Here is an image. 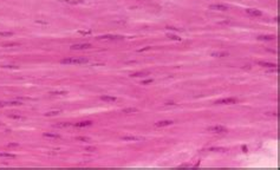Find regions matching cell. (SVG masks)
Wrapping results in <instances>:
<instances>
[{"label":"cell","mask_w":280,"mask_h":170,"mask_svg":"<svg viewBox=\"0 0 280 170\" xmlns=\"http://www.w3.org/2000/svg\"><path fill=\"white\" fill-rule=\"evenodd\" d=\"M91 47V44L89 43H79V44H73L71 46L72 50H84V48H89Z\"/></svg>","instance_id":"cell-4"},{"label":"cell","mask_w":280,"mask_h":170,"mask_svg":"<svg viewBox=\"0 0 280 170\" xmlns=\"http://www.w3.org/2000/svg\"><path fill=\"white\" fill-rule=\"evenodd\" d=\"M0 35H2V37H11V35H13V33L12 32H0Z\"/></svg>","instance_id":"cell-22"},{"label":"cell","mask_w":280,"mask_h":170,"mask_svg":"<svg viewBox=\"0 0 280 170\" xmlns=\"http://www.w3.org/2000/svg\"><path fill=\"white\" fill-rule=\"evenodd\" d=\"M234 103H236L235 98H222V99L216 101L215 104H234Z\"/></svg>","instance_id":"cell-5"},{"label":"cell","mask_w":280,"mask_h":170,"mask_svg":"<svg viewBox=\"0 0 280 170\" xmlns=\"http://www.w3.org/2000/svg\"><path fill=\"white\" fill-rule=\"evenodd\" d=\"M92 124V122L91 121H83V122H78V123H76V126H78V128H84V126H90V125Z\"/></svg>","instance_id":"cell-11"},{"label":"cell","mask_w":280,"mask_h":170,"mask_svg":"<svg viewBox=\"0 0 280 170\" xmlns=\"http://www.w3.org/2000/svg\"><path fill=\"white\" fill-rule=\"evenodd\" d=\"M173 124V121H160V122H157L156 124V126H158V128H161V126H168V125H171Z\"/></svg>","instance_id":"cell-9"},{"label":"cell","mask_w":280,"mask_h":170,"mask_svg":"<svg viewBox=\"0 0 280 170\" xmlns=\"http://www.w3.org/2000/svg\"><path fill=\"white\" fill-rule=\"evenodd\" d=\"M44 137H46V138H55V139H57V138H59L60 136H59V135H57V134H49V132L46 134V132H45Z\"/></svg>","instance_id":"cell-15"},{"label":"cell","mask_w":280,"mask_h":170,"mask_svg":"<svg viewBox=\"0 0 280 170\" xmlns=\"http://www.w3.org/2000/svg\"><path fill=\"white\" fill-rule=\"evenodd\" d=\"M134 112H137L136 108H129V109H124L123 110V113H134Z\"/></svg>","instance_id":"cell-16"},{"label":"cell","mask_w":280,"mask_h":170,"mask_svg":"<svg viewBox=\"0 0 280 170\" xmlns=\"http://www.w3.org/2000/svg\"><path fill=\"white\" fill-rule=\"evenodd\" d=\"M85 150H86V151H95V150H96V148H86Z\"/></svg>","instance_id":"cell-26"},{"label":"cell","mask_w":280,"mask_h":170,"mask_svg":"<svg viewBox=\"0 0 280 170\" xmlns=\"http://www.w3.org/2000/svg\"><path fill=\"white\" fill-rule=\"evenodd\" d=\"M209 8L213 10V11H227V10H228V6L221 5V4H213V5L209 6Z\"/></svg>","instance_id":"cell-3"},{"label":"cell","mask_w":280,"mask_h":170,"mask_svg":"<svg viewBox=\"0 0 280 170\" xmlns=\"http://www.w3.org/2000/svg\"><path fill=\"white\" fill-rule=\"evenodd\" d=\"M85 63H88L86 58H78V57L65 58L62 60V64H85Z\"/></svg>","instance_id":"cell-1"},{"label":"cell","mask_w":280,"mask_h":170,"mask_svg":"<svg viewBox=\"0 0 280 170\" xmlns=\"http://www.w3.org/2000/svg\"><path fill=\"white\" fill-rule=\"evenodd\" d=\"M0 157H4V158H15V155H13L11 152H1L0 151Z\"/></svg>","instance_id":"cell-12"},{"label":"cell","mask_w":280,"mask_h":170,"mask_svg":"<svg viewBox=\"0 0 280 170\" xmlns=\"http://www.w3.org/2000/svg\"><path fill=\"white\" fill-rule=\"evenodd\" d=\"M77 139L78 141H84V142H89L90 141V138H88V137H77Z\"/></svg>","instance_id":"cell-24"},{"label":"cell","mask_w":280,"mask_h":170,"mask_svg":"<svg viewBox=\"0 0 280 170\" xmlns=\"http://www.w3.org/2000/svg\"><path fill=\"white\" fill-rule=\"evenodd\" d=\"M260 66H264V68H277V64L275 63H268V61H259L258 63Z\"/></svg>","instance_id":"cell-7"},{"label":"cell","mask_w":280,"mask_h":170,"mask_svg":"<svg viewBox=\"0 0 280 170\" xmlns=\"http://www.w3.org/2000/svg\"><path fill=\"white\" fill-rule=\"evenodd\" d=\"M258 38L260 40H273L275 38V35H259Z\"/></svg>","instance_id":"cell-14"},{"label":"cell","mask_w":280,"mask_h":170,"mask_svg":"<svg viewBox=\"0 0 280 170\" xmlns=\"http://www.w3.org/2000/svg\"><path fill=\"white\" fill-rule=\"evenodd\" d=\"M101 99H102V101H104V102H116V101H117V98H116V97H112V96H106V95L102 96Z\"/></svg>","instance_id":"cell-10"},{"label":"cell","mask_w":280,"mask_h":170,"mask_svg":"<svg viewBox=\"0 0 280 170\" xmlns=\"http://www.w3.org/2000/svg\"><path fill=\"white\" fill-rule=\"evenodd\" d=\"M147 75H148L147 72H136V73H133V75H131V77H144Z\"/></svg>","instance_id":"cell-18"},{"label":"cell","mask_w":280,"mask_h":170,"mask_svg":"<svg viewBox=\"0 0 280 170\" xmlns=\"http://www.w3.org/2000/svg\"><path fill=\"white\" fill-rule=\"evenodd\" d=\"M226 56H228V53L227 52H213L212 53V57H216V58H221V57H226Z\"/></svg>","instance_id":"cell-13"},{"label":"cell","mask_w":280,"mask_h":170,"mask_svg":"<svg viewBox=\"0 0 280 170\" xmlns=\"http://www.w3.org/2000/svg\"><path fill=\"white\" fill-rule=\"evenodd\" d=\"M168 37L170 38V39H173V40H181V38H180V37L174 35V34H168Z\"/></svg>","instance_id":"cell-21"},{"label":"cell","mask_w":280,"mask_h":170,"mask_svg":"<svg viewBox=\"0 0 280 170\" xmlns=\"http://www.w3.org/2000/svg\"><path fill=\"white\" fill-rule=\"evenodd\" d=\"M123 141H133V142H138V141H142L143 138L142 137H136V136H125L122 137Z\"/></svg>","instance_id":"cell-8"},{"label":"cell","mask_w":280,"mask_h":170,"mask_svg":"<svg viewBox=\"0 0 280 170\" xmlns=\"http://www.w3.org/2000/svg\"><path fill=\"white\" fill-rule=\"evenodd\" d=\"M150 83H153V79H147V80H143V82H142V84H143V85H146V84H150Z\"/></svg>","instance_id":"cell-25"},{"label":"cell","mask_w":280,"mask_h":170,"mask_svg":"<svg viewBox=\"0 0 280 170\" xmlns=\"http://www.w3.org/2000/svg\"><path fill=\"white\" fill-rule=\"evenodd\" d=\"M209 132H214V134H222V132H227V129L222 126V125H215V126H210L208 128Z\"/></svg>","instance_id":"cell-2"},{"label":"cell","mask_w":280,"mask_h":170,"mask_svg":"<svg viewBox=\"0 0 280 170\" xmlns=\"http://www.w3.org/2000/svg\"><path fill=\"white\" fill-rule=\"evenodd\" d=\"M0 106H1V103H0Z\"/></svg>","instance_id":"cell-27"},{"label":"cell","mask_w":280,"mask_h":170,"mask_svg":"<svg viewBox=\"0 0 280 170\" xmlns=\"http://www.w3.org/2000/svg\"><path fill=\"white\" fill-rule=\"evenodd\" d=\"M101 39H121L122 37H116V35H103L99 37Z\"/></svg>","instance_id":"cell-17"},{"label":"cell","mask_w":280,"mask_h":170,"mask_svg":"<svg viewBox=\"0 0 280 170\" xmlns=\"http://www.w3.org/2000/svg\"><path fill=\"white\" fill-rule=\"evenodd\" d=\"M60 112V110H53V111H49V112L45 113V116H56Z\"/></svg>","instance_id":"cell-19"},{"label":"cell","mask_w":280,"mask_h":170,"mask_svg":"<svg viewBox=\"0 0 280 170\" xmlns=\"http://www.w3.org/2000/svg\"><path fill=\"white\" fill-rule=\"evenodd\" d=\"M246 12L249 14V15H254V17H261L262 15V12L260 10H254V8H248L246 10Z\"/></svg>","instance_id":"cell-6"},{"label":"cell","mask_w":280,"mask_h":170,"mask_svg":"<svg viewBox=\"0 0 280 170\" xmlns=\"http://www.w3.org/2000/svg\"><path fill=\"white\" fill-rule=\"evenodd\" d=\"M51 95H66V92L65 91H53V92H51Z\"/></svg>","instance_id":"cell-23"},{"label":"cell","mask_w":280,"mask_h":170,"mask_svg":"<svg viewBox=\"0 0 280 170\" xmlns=\"http://www.w3.org/2000/svg\"><path fill=\"white\" fill-rule=\"evenodd\" d=\"M70 123H60V124H57L56 126L57 128H67V126H70Z\"/></svg>","instance_id":"cell-20"}]
</instances>
